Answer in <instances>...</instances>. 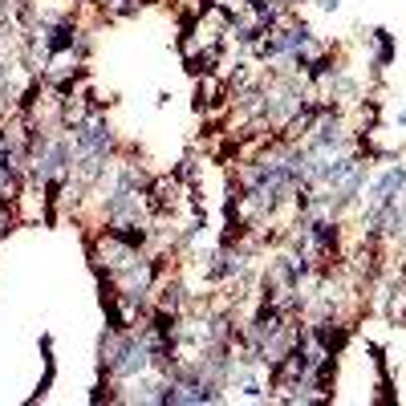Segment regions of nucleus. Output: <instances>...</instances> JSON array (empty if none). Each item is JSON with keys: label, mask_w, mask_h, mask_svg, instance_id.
Instances as JSON below:
<instances>
[{"label": "nucleus", "mask_w": 406, "mask_h": 406, "mask_svg": "<svg viewBox=\"0 0 406 406\" xmlns=\"http://www.w3.org/2000/svg\"><path fill=\"white\" fill-rule=\"evenodd\" d=\"M321 8H337V0H321Z\"/></svg>", "instance_id": "obj_3"}, {"label": "nucleus", "mask_w": 406, "mask_h": 406, "mask_svg": "<svg viewBox=\"0 0 406 406\" xmlns=\"http://www.w3.org/2000/svg\"><path fill=\"white\" fill-rule=\"evenodd\" d=\"M402 122H406V110H402Z\"/></svg>", "instance_id": "obj_4"}, {"label": "nucleus", "mask_w": 406, "mask_h": 406, "mask_svg": "<svg viewBox=\"0 0 406 406\" xmlns=\"http://www.w3.org/2000/svg\"><path fill=\"white\" fill-rule=\"evenodd\" d=\"M12 228V207H8V199H0V236Z\"/></svg>", "instance_id": "obj_2"}, {"label": "nucleus", "mask_w": 406, "mask_h": 406, "mask_svg": "<svg viewBox=\"0 0 406 406\" xmlns=\"http://www.w3.org/2000/svg\"><path fill=\"white\" fill-rule=\"evenodd\" d=\"M313 341L321 353H341V346L349 341V325L341 321H317L313 325Z\"/></svg>", "instance_id": "obj_1"}]
</instances>
